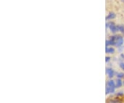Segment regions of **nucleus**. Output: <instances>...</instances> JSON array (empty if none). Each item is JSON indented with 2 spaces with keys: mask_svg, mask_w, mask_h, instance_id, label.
<instances>
[{
  "mask_svg": "<svg viewBox=\"0 0 124 103\" xmlns=\"http://www.w3.org/2000/svg\"><path fill=\"white\" fill-rule=\"evenodd\" d=\"M124 44V38L121 35H115L112 36L110 40H106V45L108 46L109 45H115L116 46H121Z\"/></svg>",
  "mask_w": 124,
  "mask_h": 103,
  "instance_id": "1",
  "label": "nucleus"
},
{
  "mask_svg": "<svg viewBox=\"0 0 124 103\" xmlns=\"http://www.w3.org/2000/svg\"><path fill=\"white\" fill-rule=\"evenodd\" d=\"M116 85L115 82L113 80H110L107 82L106 85V94H109L111 93H113L115 89Z\"/></svg>",
  "mask_w": 124,
  "mask_h": 103,
  "instance_id": "2",
  "label": "nucleus"
},
{
  "mask_svg": "<svg viewBox=\"0 0 124 103\" xmlns=\"http://www.w3.org/2000/svg\"><path fill=\"white\" fill-rule=\"evenodd\" d=\"M106 28H109L112 33L119 31V25L116 26L113 22H108L106 24Z\"/></svg>",
  "mask_w": 124,
  "mask_h": 103,
  "instance_id": "3",
  "label": "nucleus"
},
{
  "mask_svg": "<svg viewBox=\"0 0 124 103\" xmlns=\"http://www.w3.org/2000/svg\"><path fill=\"white\" fill-rule=\"evenodd\" d=\"M107 75L109 76V77H112L114 76V71L110 68H107L106 69Z\"/></svg>",
  "mask_w": 124,
  "mask_h": 103,
  "instance_id": "4",
  "label": "nucleus"
},
{
  "mask_svg": "<svg viewBox=\"0 0 124 103\" xmlns=\"http://www.w3.org/2000/svg\"><path fill=\"white\" fill-rule=\"evenodd\" d=\"M107 103H121V101L119 99H110L108 100Z\"/></svg>",
  "mask_w": 124,
  "mask_h": 103,
  "instance_id": "5",
  "label": "nucleus"
},
{
  "mask_svg": "<svg viewBox=\"0 0 124 103\" xmlns=\"http://www.w3.org/2000/svg\"><path fill=\"white\" fill-rule=\"evenodd\" d=\"M106 52L107 53H113L115 52V49L112 47H108L106 46Z\"/></svg>",
  "mask_w": 124,
  "mask_h": 103,
  "instance_id": "6",
  "label": "nucleus"
},
{
  "mask_svg": "<svg viewBox=\"0 0 124 103\" xmlns=\"http://www.w3.org/2000/svg\"><path fill=\"white\" fill-rule=\"evenodd\" d=\"M115 17V14L113 13H110L108 15V16L106 17V19L108 20V19H114Z\"/></svg>",
  "mask_w": 124,
  "mask_h": 103,
  "instance_id": "7",
  "label": "nucleus"
},
{
  "mask_svg": "<svg viewBox=\"0 0 124 103\" xmlns=\"http://www.w3.org/2000/svg\"><path fill=\"white\" fill-rule=\"evenodd\" d=\"M122 85V82L121 80H117L116 82V87H120Z\"/></svg>",
  "mask_w": 124,
  "mask_h": 103,
  "instance_id": "8",
  "label": "nucleus"
},
{
  "mask_svg": "<svg viewBox=\"0 0 124 103\" xmlns=\"http://www.w3.org/2000/svg\"><path fill=\"white\" fill-rule=\"evenodd\" d=\"M124 76V73H118V74H117V77H119V78L123 77Z\"/></svg>",
  "mask_w": 124,
  "mask_h": 103,
  "instance_id": "9",
  "label": "nucleus"
},
{
  "mask_svg": "<svg viewBox=\"0 0 124 103\" xmlns=\"http://www.w3.org/2000/svg\"><path fill=\"white\" fill-rule=\"evenodd\" d=\"M120 67H121V68L123 70H124V62L120 63Z\"/></svg>",
  "mask_w": 124,
  "mask_h": 103,
  "instance_id": "10",
  "label": "nucleus"
},
{
  "mask_svg": "<svg viewBox=\"0 0 124 103\" xmlns=\"http://www.w3.org/2000/svg\"><path fill=\"white\" fill-rule=\"evenodd\" d=\"M110 60V57H106V62H108Z\"/></svg>",
  "mask_w": 124,
  "mask_h": 103,
  "instance_id": "11",
  "label": "nucleus"
}]
</instances>
